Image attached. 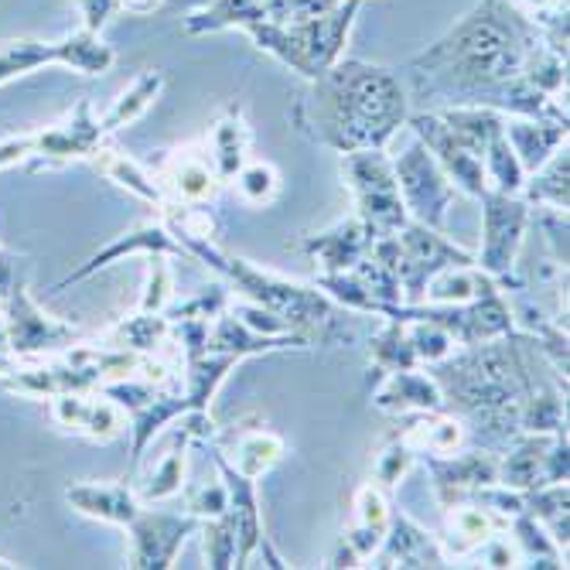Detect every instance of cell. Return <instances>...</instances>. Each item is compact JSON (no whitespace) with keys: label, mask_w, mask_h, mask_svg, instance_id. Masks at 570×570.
Returning <instances> with one entry per match:
<instances>
[{"label":"cell","mask_w":570,"mask_h":570,"mask_svg":"<svg viewBox=\"0 0 570 570\" xmlns=\"http://www.w3.org/2000/svg\"><path fill=\"white\" fill-rule=\"evenodd\" d=\"M11 567H18L14 560H8V557H0V570H11Z\"/></svg>","instance_id":"cell-52"},{"label":"cell","mask_w":570,"mask_h":570,"mask_svg":"<svg viewBox=\"0 0 570 570\" xmlns=\"http://www.w3.org/2000/svg\"><path fill=\"white\" fill-rule=\"evenodd\" d=\"M403 325H406V338L421 366H431V362H441L444 355L454 352V338L441 325L434 322H403Z\"/></svg>","instance_id":"cell-46"},{"label":"cell","mask_w":570,"mask_h":570,"mask_svg":"<svg viewBox=\"0 0 570 570\" xmlns=\"http://www.w3.org/2000/svg\"><path fill=\"white\" fill-rule=\"evenodd\" d=\"M509 533L515 537V553H520V567H567V553L553 543V537L533 520L530 512H520L509 520Z\"/></svg>","instance_id":"cell-38"},{"label":"cell","mask_w":570,"mask_h":570,"mask_svg":"<svg viewBox=\"0 0 570 570\" xmlns=\"http://www.w3.org/2000/svg\"><path fill=\"white\" fill-rule=\"evenodd\" d=\"M342 178L355 198V216L376 239L410 223L396 175H393V161L386 158V147L342 154Z\"/></svg>","instance_id":"cell-8"},{"label":"cell","mask_w":570,"mask_h":570,"mask_svg":"<svg viewBox=\"0 0 570 570\" xmlns=\"http://www.w3.org/2000/svg\"><path fill=\"white\" fill-rule=\"evenodd\" d=\"M373 567H448V553L438 537H431L403 509L390 512V530L380 550L370 557Z\"/></svg>","instance_id":"cell-22"},{"label":"cell","mask_w":570,"mask_h":570,"mask_svg":"<svg viewBox=\"0 0 570 570\" xmlns=\"http://www.w3.org/2000/svg\"><path fill=\"white\" fill-rule=\"evenodd\" d=\"M307 335L301 332H287V335H261L253 332L249 325H243L233 311L226 307L223 315L213 322V332H209V352H229L236 358H246V355H271V352H287V348H311Z\"/></svg>","instance_id":"cell-26"},{"label":"cell","mask_w":570,"mask_h":570,"mask_svg":"<svg viewBox=\"0 0 570 570\" xmlns=\"http://www.w3.org/2000/svg\"><path fill=\"white\" fill-rule=\"evenodd\" d=\"M202 547H205V560H209L213 570H229L233 560H236V530H233V520H229V509L223 515H209V520H202Z\"/></svg>","instance_id":"cell-44"},{"label":"cell","mask_w":570,"mask_h":570,"mask_svg":"<svg viewBox=\"0 0 570 570\" xmlns=\"http://www.w3.org/2000/svg\"><path fill=\"white\" fill-rule=\"evenodd\" d=\"M390 161H393V175L406 205V216L413 223H424L444 233L451 202H454V185L444 175V168L434 161V154L421 140H413L403 154H396Z\"/></svg>","instance_id":"cell-13"},{"label":"cell","mask_w":570,"mask_h":570,"mask_svg":"<svg viewBox=\"0 0 570 570\" xmlns=\"http://www.w3.org/2000/svg\"><path fill=\"white\" fill-rule=\"evenodd\" d=\"M530 348L527 332H512L475 345H454L451 355L424 366L441 390L444 410L472 428L489 451L509 448L520 438V406L537 386Z\"/></svg>","instance_id":"cell-2"},{"label":"cell","mask_w":570,"mask_h":570,"mask_svg":"<svg viewBox=\"0 0 570 570\" xmlns=\"http://www.w3.org/2000/svg\"><path fill=\"white\" fill-rule=\"evenodd\" d=\"M406 127L417 134V140L434 154V161L444 168V175L451 178V185L464 195L479 198L485 191V168H482V158L479 154H472L469 147H461L444 120L438 114H410L406 117Z\"/></svg>","instance_id":"cell-19"},{"label":"cell","mask_w":570,"mask_h":570,"mask_svg":"<svg viewBox=\"0 0 570 570\" xmlns=\"http://www.w3.org/2000/svg\"><path fill=\"white\" fill-rule=\"evenodd\" d=\"M66 499L76 512L89 515V520H99V523H114V527H127L134 520V512L144 505L137 495H134V485L124 479V482H79V485H69L66 489Z\"/></svg>","instance_id":"cell-27"},{"label":"cell","mask_w":570,"mask_h":570,"mask_svg":"<svg viewBox=\"0 0 570 570\" xmlns=\"http://www.w3.org/2000/svg\"><path fill=\"white\" fill-rule=\"evenodd\" d=\"M41 66H69L86 76H99L114 66V48L102 45L92 31L69 35L66 41H11L0 48V82H8L14 76L35 72Z\"/></svg>","instance_id":"cell-12"},{"label":"cell","mask_w":570,"mask_h":570,"mask_svg":"<svg viewBox=\"0 0 570 570\" xmlns=\"http://www.w3.org/2000/svg\"><path fill=\"white\" fill-rule=\"evenodd\" d=\"M267 18L264 0H213L209 8H198L185 18V35H205L223 28H249Z\"/></svg>","instance_id":"cell-37"},{"label":"cell","mask_w":570,"mask_h":570,"mask_svg":"<svg viewBox=\"0 0 570 570\" xmlns=\"http://www.w3.org/2000/svg\"><path fill=\"white\" fill-rule=\"evenodd\" d=\"M120 8V0H79V11L86 18V31H99L102 24H107V18Z\"/></svg>","instance_id":"cell-50"},{"label":"cell","mask_w":570,"mask_h":570,"mask_svg":"<svg viewBox=\"0 0 570 570\" xmlns=\"http://www.w3.org/2000/svg\"><path fill=\"white\" fill-rule=\"evenodd\" d=\"M0 322H4V338H8V352L18 362H31V358H45L56 355L62 348H72L86 338H92L82 328H72L69 322L48 315L35 304V297L28 294V284L21 277H14L4 307H0Z\"/></svg>","instance_id":"cell-10"},{"label":"cell","mask_w":570,"mask_h":570,"mask_svg":"<svg viewBox=\"0 0 570 570\" xmlns=\"http://www.w3.org/2000/svg\"><path fill=\"white\" fill-rule=\"evenodd\" d=\"M181 495L188 502V512L198 515V520H209V515H223L229 509V495H226V485L223 482L181 489Z\"/></svg>","instance_id":"cell-49"},{"label":"cell","mask_w":570,"mask_h":570,"mask_svg":"<svg viewBox=\"0 0 570 570\" xmlns=\"http://www.w3.org/2000/svg\"><path fill=\"white\" fill-rule=\"evenodd\" d=\"M175 243L185 249V256L205 264L209 271L223 274L226 281L236 284V291L261 304L271 315H277L287 328L304 332L311 342H328L338 328V304L318 287V284H301L291 277H281L274 271L253 267L243 256H233L229 249L219 246V239H205V236H175Z\"/></svg>","instance_id":"cell-4"},{"label":"cell","mask_w":570,"mask_h":570,"mask_svg":"<svg viewBox=\"0 0 570 570\" xmlns=\"http://www.w3.org/2000/svg\"><path fill=\"white\" fill-rule=\"evenodd\" d=\"M226 307H229L226 287L223 284H213V287L198 291L195 297H188L181 304H168L165 307V318H209V322H216Z\"/></svg>","instance_id":"cell-47"},{"label":"cell","mask_w":570,"mask_h":570,"mask_svg":"<svg viewBox=\"0 0 570 570\" xmlns=\"http://www.w3.org/2000/svg\"><path fill=\"white\" fill-rule=\"evenodd\" d=\"M144 370H147V355H137L130 348H114L102 342L92 345V338H86L56 355L18 362L11 373L0 376V383H4L8 393H18V396L51 400L62 393H92L110 380L144 376Z\"/></svg>","instance_id":"cell-5"},{"label":"cell","mask_w":570,"mask_h":570,"mask_svg":"<svg viewBox=\"0 0 570 570\" xmlns=\"http://www.w3.org/2000/svg\"><path fill=\"white\" fill-rule=\"evenodd\" d=\"M229 185H236V195L246 205H253V209H264V205H271L281 195V175L267 161H246Z\"/></svg>","instance_id":"cell-43"},{"label":"cell","mask_w":570,"mask_h":570,"mask_svg":"<svg viewBox=\"0 0 570 570\" xmlns=\"http://www.w3.org/2000/svg\"><path fill=\"white\" fill-rule=\"evenodd\" d=\"M557 434H520L509 444V454L499 458V482L509 489H540L543 485V461Z\"/></svg>","instance_id":"cell-32"},{"label":"cell","mask_w":570,"mask_h":570,"mask_svg":"<svg viewBox=\"0 0 570 570\" xmlns=\"http://www.w3.org/2000/svg\"><path fill=\"white\" fill-rule=\"evenodd\" d=\"M540 38L543 31L515 0H482L441 41L410 59V69L431 79L421 82V92L448 96L454 107H492L505 117L567 124V107L520 76Z\"/></svg>","instance_id":"cell-1"},{"label":"cell","mask_w":570,"mask_h":570,"mask_svg":"<svg viewBox=\"0 0 570 570\" xmlns=\"http://www.w3.org/2000/svg\"><path fill=\"white\" fill-rule=\"evenodd\" d=\"M482 205V249L475 253V267L489 274L502 291H527L523 277L515 274V253L530 229V205L520 195H505L485 188Z\"/></svg>","instance_id":"cell-9"},{"label":"cell","mask_w":570,"mask_h":570,"mask_svg":"<svg viewBox=\"0 0 570 570\" xmlns=\"http://www.w3.org/2000/svg\"><path fill=\"white\" fill-rule=\"evenodd\" d=\"M216 444L223 451V458L233 464L236 472H243L246 479H264L274 464L287 454V441L271 431V428H239V431H219Z\"/></svg>","instance_id":"cell-24"},{"label":"cell","mask_w":570,"mask_h":570,"mask_svg":"<svg viewBox=\"0 0 570 570\" xmlns=\"http://www.w3.org/2000/svg\"><path fill=\"white\" fill-rule=\"evenodd\" d=\"M202 448L209 451L213 464L219 469V479L226 485V495H229V520H233V530H236V560H233V567H246L256 550H264L267 567H287L281 560V553L267 543L264 520H261V495H256V479H246L243 472H236L216 444H202Z\"/></svg>","instance_id":"cell-15"},{"label":"cell","mask_w":570,"mask_h":570,"mask_svg":"<svg viewBox=\"0 0 570 570\" xmlns=\"http://www.w3.org/2000/svg\"><path fill=\"white\" fill-rule=\"evenodd\" d=\"M373 406H380L383 413H421V410H444L441 390L431 380V373L421 370H396L386 373L376 383V396Z\"/></svg>","instance_id":"cell-28"},{"label":"cell","mask_w":570,"mask_h":570,"mask_svg":"<svg viewBox=\"0 0 570 570\" xmlns=\"http://www.w3.org/2000/svg\"><path fill=\"white\" fill-rule=\"evenodd\" d=\"M202 520L191 512H161L140 505L134 520L124 527L130 533V550H127V567L137 570H165L175 567V557L181 543L198 533Z\"/></svg>","instance_id":"cell-14"},{"label":"cell","mask_w":570,"mask_h":570,"mask_svg":"<svg viewBox=\"0 0 570 570\" xmlns=\"http://www.w3.org/2000/svg\"><path fill=\"white\" fill-rule=\"evenodd\" d=\"M509 533V520L479 502H454L444 505V553L448 560L458 557H472L482 543H489L492 537Z\"/></svg>","instance_id":"cell-23"},{"label":"cell","mask_w":570,"mask_h":570,"mask_svg":"<svg viewBox=\"0 0 570 570\" xmlns=\"http://www.w3.org/2000/svg\"><path fill=\"white\" fill-rule=\"evenodd\" d=\"M249 127H246V117H243V107L239 102H229L226 114L209 127L205 134V147H209V158L216 165V175L223 185H229L236 178V171L246 165V150H249Z\"/></svg>","instance_id":"cell-30"},{"label":"cell","mask_w":570,"mask_h":570,"mask_svg":"<svg viewBox=\"0 0 570 570\" xmlns=\"http://www.w3.org/2000/svg\"><path fill=\"white\" fill-rule=\"evenodd\" d=\"M165 0H120V11H130V14H150L158 11Z\"/></svg>","instance_id":"cell-51"},{"label":"cell","mask_w":570,"mask_h":570,"mask_svg":"<svg viewBox=\"0 0 570 570\" xmlns=\"http://www.w3.org/2000/svg\"><path fill=\"white\" fill-rule=\"evenodd\" d=\"M567 178H570V154H567V144H563V150H553L533 175H527V185H523L520 198L530 205V209L567 213V202H570Z\"/></svg>","instance_id":"cell-33"},{"label":"cell","mask_w":570,"mask_h":570,"mask_svg":"<svg viewBox=\"0 0 570 570\" xmlns=\"http://www.w3.org/2000/svg\"><path fill=\"white\" fill-rule=\"evenodd\" d=\"M130 253H144V256H158V253H161V256H185V249L175 243V236L168 233L165 223H147V226H137V229L117 236L114 243H107L102 249H96L82 267H76L72 274H66L59 284H51V294H62L66 287L89 281L92 274H99L102 267L117 264L120 256H130Z\"/></svg>","instance_id":"cell-21"},{"label":"cell","mask_w":570,"mask_h":570,"mask_svg":"<svg viewBox=\"0 0 570 570\" xmlns=\"http://www.w3.org/2000/svg\"><path fill=\"white\" fill-rule=\"evenodd\" d=\"M171 304V267L168 256H147V291L137 311H165Z\"/></svg>","instance_id":"cell-48"},{"label":"cell","mask_w":570,"mask_h":570,"mask_svg":"<svg viewBox=\"0 0 570 570\" xmlns=\"http://www.w3.org/2000/svg\"><path fill=\"white\" fill-rule=\"evenodd\" d=\"M358 4L362 0H338V4L322 18L287 21V24L264 18V21L249 24L246 31L253 35L256 48L271 51V56H277L284 66L301 72L304 79H318L328 66H335L342 59V45L348 38Z\"/></svg>","instance_id":"cell-6"},{"label":"cell","mask_w":570,"mask_h":570,"mask_svg":"<svg viewBox=\"0 0 570 570\" xmlns=\"http://www.w3.org/2000/svg\"><path fill=\"white\" fill-rule=\"evenodd\" d=\"M161 89H165V72H161V69H144V72L117 96L114 107L99 117L102 134H117L120 127H127V124H134L137 117H144V114L154 107V99L161 96Z\"/></svg>","instance_id":"cell-35"},{"label":"cell","mask_w":570,"mask_h":570,"mask_svg":"<svg viewBox=\"0 0 570 570\" xmlns=\"http://www.w3.org/2000/svg\"><path fill=\"white\" fill-rule=\"evenodd\" d=\"M188 434L178 428L175 438H171V448L165 451L161 464L154 472H147L137 485H134V495L144 502V505H154V502H165V499H175L181 495L185 489V451H188Z\"/></svg>","instance_id":"cell-34"},{"label":"cell","mask_w":570,"mask_h":570,"mask_svg":"<svg viewBox=\"0 0 570 570\" xmlns=\"http://www.w3.org/2000/svg\"><path fill=\"white\" fill-rule=\"evenodd\" d=\"M370 358H373V373L380 376L396 370H421V362L406 338V325L396 318H386V328L370 338Z\"/></svg>","instance_id":"cell-41"},{"label":"cell","mask_w":570,"mask_h":570,"mask_svg":"<svg viewBox=\"0 0 570 570\" xmlns=\"http://www.w3.org/2000/svg\"><path fill=\"white\" fill-rule=\"evenodd\" d=\"M424 469L434 479V492L444 505L464 502L475 489L499 482V454L489 448H472V451H451V454H417Z\"/></svg>","instance_id":"cell-17"},{"label":"cell","mask_w":570,"mask_h":570,"mask_svg":"<svg viewBox=\"0 0 570 570\" xmlns=\"http://www.w3.org/2000/svg\"><path fill=\"white\" fill-rule=\"evenodd\" d=\"M502 130H505V140L515 150V158H520L527 175H533L553 150H560L567 144V134H570L567 124L530 120V117H505Z\"/></svg>","instance_id":"cell-29"},{"label":"cell","mask_w":570,"mask_h":570,"mask_svg":"<svg viewBox=\"0 0 570 570\" xmlns=\"http://www.w3.org/2000/svg\"><path fill=\"white\" fill-rule=\"evenodd\" d=\"M92 165H96V171H102L110 181H117L120 188L134 191L137 198H144V202H150V205H158V209H165V205H168L165 191L158 188V181L150 178V171L140 168L137 161H130L127 154H120L117 147L102 144V147L92 154Z\"/></svg>","instance_id":"cell-36"},{"label":"cell","mask_w":570,"mask_h":570,"mask_svg":"<svg viewBox=\"0 0 570 570\" xmlns=\"http://www.w3.org/2000/svg\"><path fill=\"white\" fill-rule=\"evenodd\" d=\"M448 267H475V253L444 239L441 229H431L413 219L403 229H396V277L403 304H421L428 284Z\"/></svg>","instance_id":"cell-11"},{"label":"cell","mask_w":570,"mask_h":570,"mask_svg":"<svg viewBox=\"0 0 570 570\" xmlns=\"http://www.w3.org/2000/svg\"><path fill=\"white\" fill-rule=\"evenodd\" d=\"M51 421H56L62 431L86 438V441H99L107 444L114 438H120L127 431V413L110 400V396H96L92 393H62L48 400Z\"/></svg>","instance_id":"cell-20"},{"label":"cell","mask_w":570,"mask_h":570,"mask_svg":"<svg viewBox=\"0 0 570 570\" xmlns=\"http://www.w3.org/2000/svg\"><path fill=\"white\" fill-rule=\"evenodd\" d=\"M373 243H376V236L362 226L358 216H352V219H345L325 233L304 236L301 249L318 264V274H345L362 261V256H366V249Z\"/></svg>","instance_id":"cell-25"},{"label":"cell","mask_w":570,"mask_h":570,"mask_svg":"<svg viewBox=\"0 0 570 570\" xmlns=\"http://www.w3.org/2000/svg\"><path fill=\"white\" fill-rule=\"evenodd\" d=\"M567 431V400L557 386L537 383L520 406V434H560Z\"/></svg>","instance_id":"cell-39"},{"label":"cell","mask_w":570,"mask_h":570,"mask_svg":"<svg viewBox=\"0 0 570 570\" xmlns=\"http://www.w3.org/2000/svg\"><path fill=\"white\" fill-rule=\"evenodd\" d=\"M482 168H485V188H495V191H505V195H520L523 185H527V171H523L520 158H515V150L509 147L505 130L492 134V140L485 147V158H482Z\"/></svg>","instance_id":"cell-40"},{"label":"cell","mask_w":570,"mask_h":570,"mask_svg":"<svg viewBox=\"0 0 570 570\" xmlns=\"http://www.w3.org/2000/svg\"><path fill=\"white\" fill-rule=\"evenodd\" d=\"M102 144H107V134H102L99 120L92 117L89 99H82L59 124L0 140V171L18 168V165L51 168V165H69V161H92V154Z\"/></svg>","instance_id":"cell-7"},{"label":"cell","mask_w":570,"mask_h":570,"mask_svg":"<svg viewBox=\"0 0 570 570\" xmlns=\"http://www.w3.org/2000/svg\"><path fill=\"white\" fill-rule=\"evenodd\" d=\"M523 512H530L533 520L553 537V543L567 553V482L530 489Z\"/></svg>","instance_id":"cell-42"},{"label":"cell","mask_w":570,"mask_h":570,"mask_svg":"<svg viewBox=\"0 0 570 570\" xmlns=\"http://www.w3.org/2000/svg\"><path fill=\"white\" fill-rule=\"evenodd\" d=\"M147 171L165 191L168 205H209L223 188L216 165L209 158V147H205V137L168 150L165 158Z\"/></svg>","instance_id":"cell-16"},{"label":"cell","mask_w":570,"mask_h":570,"mask_svg":"<svg viewBox=\"0 0 570 570\" xmlns=\"http://www.w3.org/2000/svg\"><path fill=\"white\" fill-rule=\"evenodd\" d=\"M410 117V99L390 69L338 59L294 102L291 124L335 154L386 147Z\"/></svg>","instance_id":"cell-3"},{"label":"cell","mask_w":570,"mask_h":570,"mask_svg":"<svg viewBox=\"0 0 570 570\" xmlns=\"http://www.w3.org/2000/svg\"><path fill=\"white\" fill-rule=\"evenodd\" d=\"M417 461V451H413L403 438H400V431H393L390 438H386V444L380 448V454H376V461H373V482L383 489V492H390L406 472H410V464Z\"/></svg>","instance_id":"cell-45"},{"label":"cell","mask_w":570,"mask_h":570,"mask_svg":"<svg viewBox=\"0 0 570 570\" xmlns=\"http://www.w3.org/2000/svg\"><path fill=\"white\" fill-rule=\"evenodd\" d=\"M99 342L154 358L165 345H171V322L165 318V311H134V315L120 318L110 332H102Z\"/></svg>","instance_id":"cell-31"},{"label":"cell","mask_w":570,"mask_h":570,"mask_svg":"<svg viewBox=\"0 0 570 570\" xmlns=\"http://www.w3.org/2000/svg\"><path fill=\"white\" fill-rule=\"evenodd\" d=\"M390 512L393 509L386 502V492L376 482L362 485L352 502V523L342 530L338 547L328 557V567H358L362 560H370L390 530Z\"/></svg>","instance_id":"cell-18"}]
</instances>
